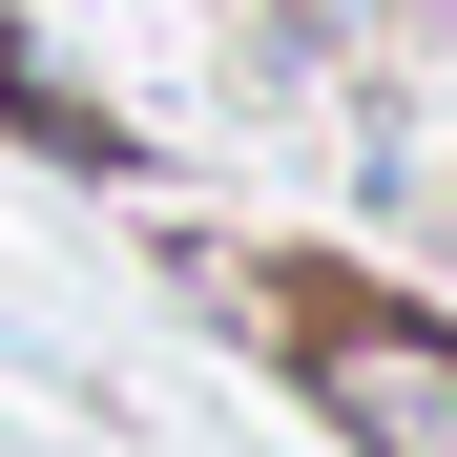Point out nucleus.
<instances>
[{"label":"nucleus","instance_id":"1","mask_svg":"<svg viewBox=\"0 0 457 457\" xmlns=\"http://www.w3.org/2000/svg\"><path fill=\"white\" fill-rule=\"evenodd\" d=\"M312 395H333L374 457H457V333H416V312H333V333H312Z\"/></svg>","mask_w":457,"mask_h":457}]
</instances>
